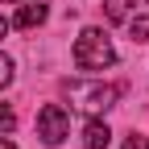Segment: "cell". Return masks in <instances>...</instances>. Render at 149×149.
<instances>
[{
  "label": "cell",
  "mask_w": 149,
  "mask_h": 149,
  "mask_svg": "<svg viewBox=\"0 0 149 149\" xmlns=\"http://www.w3.org/2000/svg\"><path fill=\"white\" fill-rule=\"evenodd\" d=\"M4 4H21V0H4Z\"/></svg>",
  "instance_id": "cell-13"
},
{
  "label": "cell",
  "mask_w": 149,
  "mask_h": 149,
  "mask_svg": "<svg viewBox=\"0 0 149 149\" xmlns=\"http://www.w3.org/2000/svg\"><path fill=\"white\" fill-rule=\"evenodd\" d=\"M108 141H112V128H108L100 116H91V120L83 124V145H87V149H108Z\"/></svg>",
  "instance_id": "cell-6"
},
{
  "label": "cell",
  "mask_w": 149,
  "mask_h": 149,
  "mask_svg": "<svg viewBox=\"0 0 149 149\" xmlns=\"http://www.w3.org/2000/svg\"><path fill=\"white\" fill-rule=\"evenodd\" d=\"M13 128H17V112L8 104H0V133H13Z\"/></svg>",
  "instance_id": "cell-8"
},
{
  "label": "cell",
  "mask_w": 149,
  "mask_h": 149,
  "mask_svg": "<svg viewBox=\"0 0 149 149\" xmlns=\"http://www.w3.org/2000/svg\"><path fill=\"white\" fill-rule=\"evenodd\" d=\"M149 8V0H108L104 13H108V21H116V25H128V21H137V17Z\"/></svg>",
  "instance_id": "cell-4"
},
{
  "label": "cell",
  "mask_w": 149,
  "mask_h": 149,
  "mask_svg": "<svg viewBox=\"0 0 149 149\" xmlns=\"http://www.w3.org/2000/svg\"><path fill=\"white\" fill-rule=\"evenodd\" d=\"M0 149H17V145H13V141H8V137H0Z\"/></svg>",
  "instance_id": "cell-11"
},
{
  "label": "cell",
  "mask_w": 149,
  "mask_h": 149,
  "mask_svg": "<svg viewBox=\"0 0 149 149\" xmlns=\"http://www.w3.org/2000/svg\"><path fill=\"white\" fill-rule=\"evenodd\" d=\"M120 149H149V141H145V137H141V133H133V137H128V141H124V145H120Z\"/></svg>",
  "instance_id": "cell-10"
},
{
  "label": "cell",
  "mask_w": 149,
  "mask_h": 149,
  "mask_svg": "<svg viewBox=\"0 0 149 149\" xmlns=\"http://www.w3.org/2000/svg\"><path fill=\"white\" fill-rule=\"evenodd\" d=\"M128 37H133L137 46L149 42V21H141V17H137V21H128Z\"/></svg>",
  "instance_id": "cell-7"
},
{
  "label": "cell",
  "mask_w": 149,
  "mask_h": 149,
  "mask_svg": "<svg viewBox=\"0 0 149 149\" xmlns=\"http://www.w3.org/2000/svg\"><path fill=\"white\" fill-rule=\"evenodd\" d=\"M112 62H116V50H112L108 33L95 29V25H87L79 33V42H74V66H79V70H104Z\"/></svg>",
  "instance_id": "cell-1"
},
{
  "label": "cell",
  "mask_w": 149,
  "mask_h": 149,
  "mask_svg": "<svg viewBox=\"0 0 149 149\" xmlns=\"http://www.w3.org/2000/svg\"><path fill=\"white\" fill-rule=\"evenodd\" d=\"M120 83H66V95L74 100V108L91 112V116H100V112H108L112 104L120 100Z\"/></svg>",
  "instance_id": "cell-2"
},
{
  "label": "cell",
  "mask_w": 149,
  "mask_h": 149,
  "mask_svg": "<svg viewBox=\"0 0 149 149\" xmlns=\"http://www.w3.org/2000/svg\"><path fill=\"white\" fill-rule=\"evenodd\" d=\"M37 137H42L46 145H62L70 137V112L62 104H46L42 112H37Z\"/></svg>",
  "instance_id": "cell-3"
},
{
  "label": "cell",
  "mask_w": 149,
  "mask_h": 149,
  "mask_svg": "<svg viewBox=\"0 0 149 149\" xmlns=\"http://www.w3.org/2000/svg\"><path fill=\"white\" fill-rule=\"evenodd\" d=\"M46 17H50V8H46V4H33V0H21V8H17L13 25H17V29H33V25H42Z\"/></svg>",
  "instance_id": "cell-5"
},
{
  "label": "cell",
  "mask_w": 149,
  "mask_h": 149,
  "mask_svg": "<svg viewBox=\"0 0 149 149\" xmlns=\"http://www.w3.org/2000/svg\"><path fill=\"white\" fill-rule=\"evenodd\" d=\"M8 83H13V58L0 54V87H8Z\"/></svg>",
  "instance_id": "cell-9"
},
{
  "label": "cell",
  "mask_w": 149,
  "mask_h": 149,
  "mask_svg": "<svg viewBox=\"0 0 149 149\" xmlns=\"http://www.w3.org/2000/svg\"><path fill=\"white\" fill-rule=\"evenodd\" d=\"M4 33H8V21H4V17H0V37H4Z\"/></svg>",
  "instance_id": "cell-12"
}]
</instances>
